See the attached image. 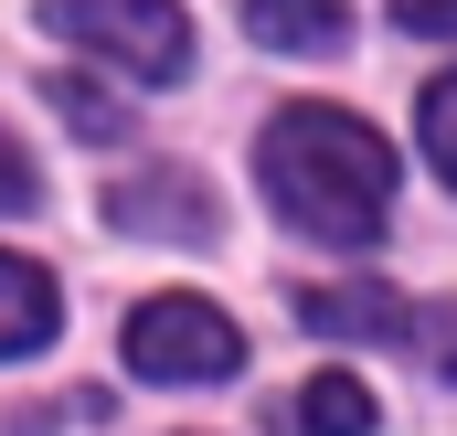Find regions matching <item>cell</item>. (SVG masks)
I'll return each mask as SVG.
<instances>
[{
	"label": "cell",
	"mask_w": 457,
	"mask_h": 436,
	"mask_svg": "<svg viewBox=\"0 0 457 436\" xmlns=\"http://www.w3.org/2000/svg\"><path fill=\"white\" fill-rule=\"evenodd\" d=\"M128 373H149V383H224V373H245V330L213 298H192V288L138 298L128 309Z\"/></svg>",
	"instance_id": "cell-3"
},
{
	"label": "cell",
	"mask_w": 457,
	"mask_h": 436,
	"mask_svg": "<svg viewBox=\"0 0 457 436\" xmlns=\"http://www.w3.org/2000/svg\"><path fill=\"white\" fill-rule=\"evenodd\" d=\"M43 21L75 43V54H107L149 86H181L192 75V21L181 0H43Z\"/></svg>",
	"instance_id": "cell-2"
},
{
	"label": "cell",
	"mask_w": 457,
	"mask_h": 436,
	"mask_svg": "<svg viewBox=\"0 0 457 436\" xmlns=\"http://www.w3.org/2000/svg\"><path fill=\"white\" fill-rule=\"evenodd\" d=\"M107 223L117 234H160V245H213V234H224L203 171H128L107 192Z\"/></svg>",
	"instance_id": "cell-4"
},
{
	"label": "cell",
	"mask_w": 457,
	"mask_h": 436,
	"mask_svg": "<svg viewBox=\"0 0 457 436\" xmlns=\"http://www.w3.org/2000/svg\"><path fill=\"white\" fill-rule=\"evenodd\" d=\"M245 32H255L266 54H341L351 11L341 0H245Z\"/></svg>",
	"instance_id": "cell-7"
},
{
	"label": "cell",
	"mask_w": 457,
	"mask_h": 436,
	"mask_svg": "<svg viewBox=\"0 0 457 436\" xmlns=\"http://www.w3.org/2000/svg\"><path fill=\"white\" fill-rule=\"evenodd\" d=\"M54 330H64V288H54L32 256H0V362L43 351Z\"/></svg>",
	"instance_id": "cell-6"
},
{
	"label": "cell",
	"mask_w": 457,
	"mask_h": 436,
	"mask_svg": "<svg viewBox=\"0 0 457 436\" xmlns=\"http://www.w3.org/2000/svg\"><path fill=\"white\" fill-rule=\"evenodd\" d=\"M255 181L277 223L320 234V245H372L394 223V138L351 107H277L266 138H255Z\"/></svg>",
	"instance_id": "cell-1"
},
{
	"label": "cell",
	"mask_w": 457,
	"mask_h": 436,
	"mask_svg": "<svg viewBox=\"0 0 457 436\" xmlns=\"http://www.w3.org/2000/svg\"><path fill=\"white\" fill-rule=\"evenodd\" d=\"M298 426L309 436H372V394H361L351 373H309V383H298Z\"/></svg>",
	"instance_id": "cell-8"
},
{
	"label": "cell",
	"mask_w": 457,
	"mask_h": 436,
	"mask_svg": "<svg viewBox=\"0 0 457 436\" xmlns=\"http://www.w3.org/2000/svg\"><path fill=\"white\" fill-rule=\"evenodd\" d=\"M43 96H54V117L75 138H128V107H117L107 86H86V75H43Z\"/></svg>",
	"instance_id": "cell-9"
},
{
	"label": "cell",
	"mask_w": 457,
	"mask_h": 436,
	"mask_svg": "<svg viewBox=\"0 0 457 436\" xmlns=\"http://www.w3.org/2000/svg\"><path fill=\"white\" fill-rule=\"evenodd\" d=\"M404 351H426L436 373L457 383V298H436V309H415V330H404Z\"/></svg>",
	"instance_id": "cell-11"
},
{
	"label": "cell",
	"mask_w": 457,
	"mask_h": 436,
	"mask_svg": "<svg viewBox=\"0 0 457 436\" xmlns=\"http://www.w3.org/2000/svg\"><path fill=\"white\" fill-rule=\"evenodd\" d=\"M298 320L320 340H404L415 298H394V288H298Z\"/></svg>",
	"instance_id": "cell-5"
},
{
	"label": "cell",
	"mask_w": 457,
	"mask_h": 436,
	"mask_svg": "<svg viewBox=\"0 0 457 436\" xmlns=\"http://www.w3.org/2000/svg\"><path fill=\"white\" fill-rule=\"evenodd\" d=\"M415 138H426V160H436V181L457 192V75H436V86L415 96Z\"/></svg>",
	"instance_id": "cell-10"
},
{
	"label": "cell",
	"mask_w": 457,
	"mask_h": 436,
	"mask_svg": "<svg viewBox=\"0 0 457 436\" xmlns=\"http://www.w3.org/2000/svg\"><path fill=\"white\" fill-rule=\"evenodd\" d=\"M404 32H457V0H394Z\"/></svg>",
	"instance_id": "cell-13"
},
{
	"label": "cell",
	"mask_w": 457,
	"mask_h": 436,
	"mask_svg": "<svg viewBox=\"0 0 457 436\" xmlns=\"http://www.w3.org/2000/svg\"><path fill=\"white\" fill-rule=\"evenodd\" d=\"M21 203H32V160L0 138V214H21Z\"/></svg>",
	"instance_id": "cell-12"
}]
</instances>
